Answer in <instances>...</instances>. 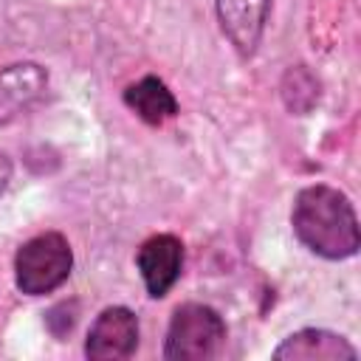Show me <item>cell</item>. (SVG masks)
Masks as SVG:
<instances>
[{"instance_id": "obj_1", "label": "cell", "mask_w": 361, "mask_h": 361, "mask_svg": "<svg viewBox=\"0 0 361 361\" xmlns=\"http://www.w3.org/2000/svg\"><path fill=\"white\" fill-rule=\"evenodd\" d=\"M290 223L302 245L324 259H347L358 251V217L350 197L333 186L316 183L296 195Z\"/></svg>"}, {"instance_id": "obj_2", "label": "cell", "mask_w": 361, "mask_h": 361, "mask_svg": "<svg viewBox=\"0 0 361 361\" xmlns=\"http://www.w3.org/2000/svg\"><path fill=\"white\" fill-rule=\"evenodd\" d=\"M71 268H73L71 245L56 231L31 237L28 243L20 245L14 257L17 288L28 296H42V293L56 290L71 276Z\"/></svg>"}, {"instance_id": "obj_3", "label": "cell", "mask_w": 361, "mask_h": 361, "mask_svg": "<svg viewBox=\"0 0 361 361\" xmlns=\"http://www.w3.org/2000/svg\"><path fill=\"white\" fill-rule=\"evenodd\" d=\"M226 341V324L220 313L209 305H180L172 313L164 358L166 361H209L220 353Z\"/></svg>"}, {"instance_id": "obj_4", "label": "cell", "mask_w": 361, "mask_h": 361, "mask_svg": "<svg viewBox=\"0 0 361 361\" xmlns=\"http://www.w3.org/2000/svg\"><path fill=\"white\" fill-rule=\"evenodd\" d=\"M138 347V319L133 310L116 305L104 307L87 330L85 355L90 361H121Z\"/></svg>"}, {"instance_id": "obj_5", "label": "cell", "mask_w": 361, "mask_h": 361, "mask_svg": "<svg viewBox=\"0 0 361 361\" xmlns=\"http://www.w3.org/2000/svg\"><path fill=\"white\" fill-rule=\"evenodd\" d=\"M48 87V73L37 62H14L0 71V127L25 116Z\"/></svg>"}, {"instance_id": "obj_6", "label": "cell", "mask_w": 361, "mask_h": 361, "mask_svg": "<svg viewBox=\"0 0 361 361\" xmlns=\"http://www.w3.org/2000/svg\"><path fill=\"white\" fill-rule=\"evenodd\" d=\"M138 271L152 299L169 293L183 268V243L172 234H155L138 248Z\"/></svg>"}, {"instance_id": "obj_7", "label": "cell", "mask_w": 361, "mask_h": 361, "mask_svg": "<svg viewBox=\"0 0 361 361\" xmlns=\"http://www.w3.org/2000/svg\"><path fill=\"white\" fill-rule=\"evenodd\" d=\"M268 11L271 0H217L220 28L243 56H251L257 51Z\"/></svg>"}, {"instance_id": "obj_8", "label": "cell", "mask_w": 361, "mask_h": 361, "mask_svg": "<svg viewBox=\"0 0 361 361\" xmlns=\"http://www.w3.org/2000/svg\"><path fill=\"white\" fill-rule=\"evenodd\" d=\"M358 350L338 333L319 330V327H305L290 333L276 350V361H353Z\"/></svg>"}, {"instance_id": "obj_9", "label": "cell", "mask_w": 361, "mask_h": 361, "mask_svg": "<svg viewBox=\"0 0 361 361\" xmlns=\"http://www.w3.org/2000/svg\"><path fill=\"white\" fill-rule=\"evenodd\" d=\"M124 104L135 110V116L147 124H164L178 113V102L172 90L158 76H144L124 90Z\"/></svg>"}, {"instance_id": "obj_10", "label": "cell", "mask_w": 361, "mask_h": 361, "mask_svg": "<svg viewBox=\"0 0 361 361\" xmlns=\"http://www.w3.org/2000/svg\"><path fill=\"white\" fill-rule=\"evenodd\" d=\"M8 180H11V161H8L6 152H0V195L6 192Z\"/></svg>"}]
</instances>
